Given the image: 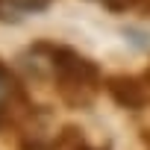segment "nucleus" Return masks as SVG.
Instances as JSON below:
<instances>
[{"mask_svg": "<svg viewBox=\"0 0 150 150\" xmlns=\"http://www.w3.org/2000/svg\"><path fill=\"white\" fill-rule=\"evenodd\" d=\"M24 56L50 74L59 97L74 109H88L97 100V94L103 91L106 77H103L100 65L68 44L41 38V41H33Z\"/></svg>", "mask_w": 150, "mask_h": 150, "instance_id": "1", "label": "nucleus"}, {"mask_svg": "<svg viewBox=\"0 0 150 150\" xmlns=\"http://www.w3.org/2000/svg\"><path fill=\"white\" fill-rule=\"evenodd\" d=\"M33 118H35L33 97L27 94L18 74L6 62H0V132L24 129Z\"/></svg>", "mask_w": 150, "mask_h": 150, "instance_id": "2", "label": "nucleus"}, {"mask_svg": "<svg viewBox=\"0 0 150 150\" xmlns=\"http://www.w3.org/2000/svg\"><path fill=\"white\" fill-rule=\"evenodd\" d=\"M103 91L112 97V103H118L121 109H144L150 106V88L144 83V77H132V74H109Z\"/></svg>", "mask_w": 150, "mask_h": 150, "instance_id": "3", "label": "nucleus"}, {"mask_svg": "<svg viewBox=\"0 0 150 150\" xmlns=\"http://www.w3.org/2000/svg\"><path fill=\"white\" fill-rule=\"evenodd\" d=\"M56 0H0V21L3 24H18L27 15H41L47 12Z\"/></svg>", "mask_w": 150, "mask_h": 150, "instance_id": "4", "label": "nucleus"}, {"mask_svg": "<svg viewBox=\"0 0 150 150\" xmlns=\"http://www.w3.org/2000/svg\"><path fill=\"white\" fill-rule=\"evenodd\" d=\"M91 3H100L103 9L115 12V15H124V12H132L141 6V0H91Z\"/></svg>", "mask_w": 150, "mask_h": 150, "instance_id": "5", "label": "nucleus"}, {"mask_svg": "<svg viewBox=\"0 0 150 150\" xmlns=\"http://www.w3.org/2000/svg\"><path fill=\"white\" fill-rule=\"evenodd\" d=\"M138 12H141L144 18H150V0H141V6H138Z\"/></svg>", "mask_w": 150, "mask_h": 150, "instance_id": "6", "label": "nucleus"}, {"mask_svg": "<svg viewBox=\"0 0 150 150\" xmlns=\"http://www.w3.org/2000/svg\"><path fill=\"white\" fill-rule=\"evenodd\" d=\"M144 83H147V88H150V65H147V71H144Z\"/></svg>", "mask_w": 150, "mask_h": 150, "instance_id": "7", "label": "nucleus"}, {"mask_svg": "<svg viewBox=\"0 0 150 150\" xmlns=\"http://www.w3.org/2000/svg\"><path fill=\"white\" fill-rule=\"evenodd\" d=\"M77 150H97V147H91V144L86 141V144H83V147H77Z\"/></svg>", "mask_w": 150, "mask_h": 150, "instance_id": "8", "label": "nucleus"}]
</instances>
